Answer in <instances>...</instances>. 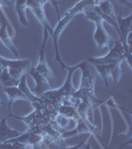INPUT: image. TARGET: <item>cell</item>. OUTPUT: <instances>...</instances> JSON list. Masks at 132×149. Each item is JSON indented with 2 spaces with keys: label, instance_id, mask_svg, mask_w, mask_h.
<instances>
[{
  "label": "cell",
  "instance_id": "1",
  "mask_svg": "<svg viewBox=\"0 0 132 149\" xmlns=\"http://www.w3.org/2000/svg\"><path fill=\"white\" fill-rule=\"evenodd\" d=\"M78 68L81 70V86L78 91L73 93V95L79 100H86L93 102H101L102 100H97L94 93V85L97 79V71L92 65L83 61L78 64Z\"/></svg>",
  "mask_w": 132,
  "mask_h": 149
},
{
  "label": "cell",
  "instance_id": "2",
  "mask_svg": "<svg viewBox=\"0 0 132 149\" xmlns=\"http://www.w3.org/2000/svg\"><path fill=\"white\" fill-rule=\"evenodd\" d=\"M97 3V1L95 2V4ZM94 4V5H95ZM90 6L83 11L85 18L88 20L92 21L94 23L95 25V32L93 34V40L97 43V46L99 50H102L104 48H111L114 45L115 41L113 40V38L110 36L108 33L105 31V29L104 27V22L102 18L93 10V6Z\"/></svg>",
  "mask_w": 132,
  "mask_h": 149
},
{
  "label": "cell",
  "instance_id": "3",
  "mask_svg": "<svg viewBox=\"0 0 132 149\" xmlns=\"http://www.w3.org/2000/svg\"><path fill=\"white\" fill-rule=\"evenodd\" d=\"M76 69H79L78 65L74 67H67L68 76H67V79L65 81L63 86L61 88H58V90H51L49 92H46L42 95H40L39 97L44 100L45 102L51 103L53 107H55L56 109H59V107L62 104L63 98L69 97V95H72L76 92L75 88L73 86V74Z\"/></svg>",
  "mask_w": 132,
  "mask_h": 149
},
{
  "label": "cell",
  "instance_id": "4",
  "mask_svg": "<svg viewBox=\"0 0 132 149\" xmlns=\"http://www.w3.org/2000/svg\"><path fill=\"white\" fill-rule=\"evenodd\" d=\"M124 61H126V55L120 40L114 42V45L110 48V51L105 56L99 58H88L86 60V62L92 66H95V65H111L115 63H122Z\"/></svg>",
  "mask_w": 132,
  "mask_h": 149
},
{
  "label": "cell",
  "instance_id": "5",
  "mask_svg": "<svg viewBox=\"0 0 132 149\" xmlns=\"http://www.w3.org/2000/svg\"><path fill=\"white\" fill-rule=\"evenodd\" d=\"M0 65L8 69L10 76L15 80H20L21 78L29 73L31 70V60H9L0 56Z\"/></svg>",
  "mask_w": 132,
  "mask_h": 149
},
{
  "label": "cell",
  "instance_id": "6",
  "mask_svg": "<svg viewBox=\"0 0 132 149\" xmlns=\"http://www.w3.org/2000/svg\"><path fill=\"white\" fill-rule=\"evenodd\" d=\"M50 37V34L47 30H44V38H43V42L39 48V61H38V65L33 68L37 73L44 76L47 79L50 84L54 81V74H53L51 68H50L49 64H48L46 60V55H45V48H46V44L48 42V39Z\"/></svg>",
  "mask_w": 132,
  "mask_h": 149
},
{
  "label": "cell",
  "instance_id": "7",
  "mask_svg": "<svg viewBox=\"0 0 132 149\" xmlns=\"http://www.w3.org/2000/svg\"><path fill=\"white\" fill-rule=\"evenodd\" d=\"M56 10H57V13H58V16H59L60 12H59V8L58 6H56ZM74 19L73 16H63L62 18H60L59 16V19H58V23H57V26L56 28L53 30V35H52V38H53V42H54V46H55V52H56V57H55V61L58 62V63L61 64L62 66V69H67V65L62 61L61 59V55H60V51H59V38L61 36L62 32L66 29L67 26L69 25V22Z\"/></svg>",
  "mask_w": 132,
  "mask_h": 149
},
{
  "label": "cell",
  "instance_id": "8",
  "mask_svg": "<svg viewBox=\"0 0 132 149\" xmlns=\"http://www.w3.org/2000/svg\"><path fill=\"white\" fill-rule=\"evenodd\" d=\"M47 2L48 1H43V0H37V1H35V0H29V1H27V8H29L32 11V13L37 18V20L43 26L44 30H47L50 34V37H52L53 28L51 27L46 15H45V10H44V6Z\"/></svg>",
  "mask_w": 132,
  "mask_h": 149
},
{
  "label": "cell",
  "instance_id": "9",
  "mask_svg": "<svg viewBox=\"0 0 132 149\" xmlns=\"http://www.w3.org/2000/svg\"><path fill=\"white\" fill-rule=\"evenodd\" d=\"M7 27H8V21H7L5 14L1 10L0 11V41H1V42L5 45V47L8 48L9 51L18 59L19 53L17 51V49L15 48V46H14L13 42H12L10 35H9V33H8V30H7Z\"/></svg>",
  "mask_w": 132,
  "mask_h": 149
},
{
  "label": "cell",
  "instance_id": "10",
  "mask_svg": "<svg viewBox=\"0 0 132 149\" xmlns=\"http://www.w3.org/2000/svg\"><path fill=\"white\" fill-rule=\"evenodd\" d=\"M28 74L34 79V81L36 83V88L34 90V95L36 97H39L40 95H43V93H45L46 92H49V91L52 90L51 84L48 81L47 79L45 78L44 76L40 74L39 73H37L33 68H31V70L29 71Z\"/></svg>",
  "mask_w": 132,
  "mask_h": 149
},
{
  "label": "cell",
  "instance_id": "11",
  "mask_svg": "<svg viewBox=\"0 0 132 149\" xmlns=\"http://www.w3.org/2000/svg\"><path fill=\"white\" fill-rule=\"evenodd\" d=\"M122 8L120 9V13L118 15H116V23L118 25V29H119V33H120V36H119V40L121 41L122 43L125 42L126 36L131 32V22H132V13L129 14L127 17H122Z\"/></svg>",
  "mask_w": 132,
  "mask_h": 149
},
{
  "label": "cell",
  "instance_id": "12",
  "mask_svg": "<svg viewBox=\"0 0 132 149\" xmlns=\"http://www.w3.org/2000/svg\"><path fill=\"white\" fill-rule=\"evenodd\" d=\"M9 117H11L10 114L8 116L2 117L1 121H0V143H4L12 138H16L21 135V132H19L16 129H12L8 126L7 120Z\"/></svg>",
  "mask_w": 132,
  "mask_h": 149
},
{
  "label": "cell",
  "instance_id": "13",
  "mask_svg": "<svg viewBox=\"0 0 132 149\" xmlns=\"http://www.w3.org/2000/svg\"><path fill=\"white\" fill-rule=\"evenodd\" d=\"M81 133H93L94 134V131L90 128V125H88L86 122H85L81 118L76 121V126L74 127L73 129L63 132V133H62V137L64 139H66V138L72 137V136H75V135H80Z\"/></svg>",
  "mask_w": 132,
  "mask_h": 149
},
{
  "label": "cell",
  "instance_id": "14",
  "mask_svg": "<svg viewBox=\"0 0 132 149\" xmlns=\"http://www.w3.org/2000/svg\"><path fill=\"white\" fill-rule=\"evenodd\" d=\"M4 93L8 95L9 97V102H8V109L11 110V105L14 102L18 100H27V102H30V100L26 97L24 93L21 92L18 88V86H12V88H3Z\"/></svg>",
  "mask_w": 132,
  "mask_h": 149
},
{
  "label": "cell",
  "instance_id": "15",
  "mask_svg": "<svg viewBox=\"0 0 132 149\" xmlns=\"http://www.w3.org/2000/svg\"><path fill=\"white\" fill-rule=\"evenodd\" d=\"M26 9H27V1L26 0H18L15 1V11L17 13L18 19L20 23L25 27H28L29 24L27 17H26Z\"/></svg>",
  "mask_w": 132,
  "mask_h": 149
},
{
  "label": "cell",
  "instance_id": "16",
  "mask_svg": "<svg viewBox=\"0 0 132 149\" xmlns=\"http://www.w3.org/2000/svg\"><path fill=\"white\" fill-rule=\"evenodd\" d=\"M97 1H90V0H85V1H80L78 4H76L73 8L69 9L65 12L63 16H73L75 17L76 15H78L79 13H83V11L85 10L88 7L92 6L95 4Z\"/></svg>",
  "mask_w": 132,
  "mask_h": 149
},
{
  "label": "cell",
  "instance_id": "17",
  "mask_svg": "<svg viewBox=\"0 0 132 149\" xmlns=\"http://www.w3.org/2000/svg\"><path fill=\"white\" fill-rule=\"evenodd\" d=\"M58 113L63 115L69 119H72L74 121H78L81 119V116L79 114L78 110L74 107H69V105H60L58 109Z\"/></svg>",
  "mask_w": 132,
  "mask_h": 149
},
{
  "label": "cell",
  "instance_id": "18",
  "mask_svg": "<svg viewBox=\"0 0 132 149\" xmlns=\"http://www.w3.org/2000/svg\"><path fill=\"white\" fill-rule=\"evenodd\" d=\"M0 81L4 88H12V86H18L20 80H15L10 76L8 69L3 68L0 71Z\"/></svg>",
  "mask_w": 132,
  "mask_h": 149
},
{
  "label": "cell",
  "instance_id": "19",
  "mask_svg": "<svg viewBox=\"0 0 132 149\" xmlns=\"http://www.w3.org/2000/svg\"><path fill=\"white\" fill-rule=\"evenodd\" d=\"M97 6L104 16H106V17L111 19V20H113L114 22H116V14L114 12V8L113 5L111 4V2L106 1V0L105 1H99Z\"/></svg>",
  "mask_w": 132,
  "mask_h": 149
},
{
  "label": "cell",
  "instance_id": "20",
  "mask_svg": "<svg viewBox=\"0 0 132 149\" xmlns=\"http://www.w3.org/2000/svg\"><path fill=\"white\" fill-rule=\"evenodd\" d=\"M18 88L29 98V100H30V102H34V100H36L38 98V97H36L34 93L29 90V88L27 86V79H26V74H24L22 78L20 79V83H19V85H18Z\"/></svg>",
  "mask_w": 132,
  "mask_h": 149
},
{
  "label": "cell",
  "instance_id": "21",
  "mask_svg": "<svg viewBox=\"0 0 132 149\" xmlns=\"http://www.w3.org/2000/svg\"><path fill=\"white\" fill-rule=\"evenodd\" d=\"M95 71L101 76L102 80L104 81L105 86H108V79L110 78V65H95L93 66Z\"/></svg>",
  "mask_w": 132,
  "mask_h": 149
},
{
  "label": "cell",
  "instance_id": "22",
  "mask_svg": "<svg viewBox=\"0 0 132 149\" xmlns=\"http://www.w3.org/2000/svg\"><path fill=\"white\" fill-rule=\"evenodd\" d=\"M122 63H115V64H111L110 65V73H111V74H110V78L113 80V84L114 85H116L117 83L119 81V80H120V77H121V66Z\"/></svg>",
  "mask_w": 132,
  "mask_h": 149
},
{
  "label": "cell",
  "instance_id": "23",
  "mask_svg": "<svg viewBox=\"0 0 132 149\" xmlns=\"http://www.w3.org/2000/svg\"><path fill=\"white\" fill-rule=\"evenodd\" d=\"M28 145L20 143H0V149H27Z\"/></svg>",
  "mask_w": 132,
  "mask_h": 149
},
{
  "label": "cell",
  "instance_id": "24",
  "mask_svg": "<svg viewBox=\"0 0 132 149\" xmlns=\"http://www.w3.org/2000/svg\"><path fill=\"white\" fill-rule=\"evenodd\" d=\"M85 149H92V148H90V142L86 143V145H85Z\"/></svg>",
  "mask_w": 132,
  "mask_h": 149
},
{
  "label": "cell",
  "instance_id": "25",
  "mask_svg": "<svg viewBox=\"0 0 132 149\" xmlns=\"http://www.w3.org/2000/svg\"><path fill=\"white\" fill-rule=\"evenodd\" d=\"M1 3H2V1H0V11L2 10V8H3V6L1 5Z\"/></svg>",
  "mask_w": 132,
  "mask_h": 149
},
{
  "label": "cell",
  "instance_id": "26",
  "mask_svg": "<svg viewBox=\"0 0 132 149\" xmlns=\"http://www.w3.org/2000/svg\"><path fill=\"white\" fill-rule=\"evenodd\" d=\"M3 68H4V67H2V66H1V65H0V71H1V70H2V69H3Z\"/></svg>",
  "mask_w": 132,
  "mask_h": 149
},
{
  "label": "cell",
  "instance_id": "27",
  "mask_svg": "<svg viewBox=\"0 0 132 149\" xmlns=\"http://www.w3.org/2000/svg\"><path fill=\"white\" fill-rule=\"evenodd\" d=\"M124 145H126V144H123V145H121V146H120V147H119V148H121V147H123V146H124ZM119 148H116V149H119Z\"/></svg>",
  "mask_w": 132,
  "mask_h": 149
},
{
  "label": "cell",
  "instance_id": "28",
  "mask_svg": "<svg viewBox=\"0 0 132 149\" xmlns=\"http://www.w3.org/2000/svg\"><path fill=\"white\" fill-rule=\"evenodd\" d=\"M43 149H47V147H46V146H45V147H44V148H43Z\"/></svg>",
  "mask_w": 132,
  "mask_h": 149
},
{
  "label": "cell",
  "instance_id": "29",
  "mask_svg": "<svg viewBox=\"0 0 132 149\" xmlns=\"http://www.w3.org/2000/svg\"><path fill=\"white\" fill-rule=\"evenodd\" d=\"M2 104V103H1V102H0V105H1Z\"/></svg>",
  "mask_w": 132,
  "mask_h": 149
}]
</instances>
